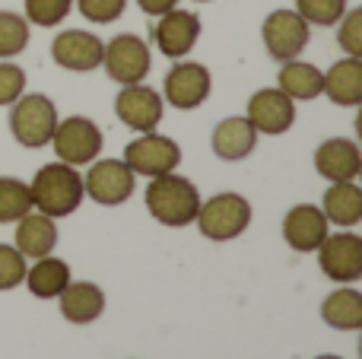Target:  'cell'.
Masks as SVG:
<instances>
[{"label": "cell", "mask_w": 362, "mask_h": 359, "mask_svg": "<svg viewBox=\"0 0 362 359\" xmlns=\"http://www.w3.org/2000/svg\"><path fill=\"white\" fill-rule=\"evenodd\" d=\"M137 175L127 169L124 159H93L83 178V194L99 207H121L127 197H134Z\"/></svg>", "instance_id": "52a82bcc"}, {"label": "cell", "mask_w": 362, "mask_h": 359, "mask_svg": "<svg viewBox=\"0 0 362 359\" xmlns=\"http://www.w3.org/2000/svg\"><path fill=\"white\" fill-rule=\"evenodd\" d=\"M102 67H105V73L112 76L115 83H121V86L144 83L153 67L150 45L140 35H134V32H121V35H115L112 42L105 45V51H102Z\"/></svg>", "instance_id": "8992f818"}, {"label": "cell", "mask_w": 362, "mask_h": 359, "mask_svg": "<svg viewBox=\"0 0 362 359\" xmlns=\"http://www.w3.org/2000/svg\"><path fill=\"white\" fill-rule=\"evenodd\" d=\"M245 118L251 121L257 134H267V137H280L293 127L296 121V102L289 99L280 89H257L248 99V114Z\"/></svg>", "instance_id": "5bb4252c"}, {"label": "cell", "mask_w": 362, "mask_h": 359, "mask_svg": "<svg viewBox=\"0 0 362 359\" xmlns=\"http://www.w3.org/2000/svg\"><path fill=\"white\" fill-rule=\"evenodd\" d=\"M76 10L83 13V19L95 25H105L121 19V13L127 10V0H76Z\"/></svg>", "instance_id": "1f68e13d"}, {"label": "cell", "mask_w": 362, "mask_h": 359, "mask_svg": "<svg viewBox=\"0 0 362 359\" xmlns=\"http://www.w3.org/2000/svg\"><path fill=\"white\" fill-rule=\"evenodd\" d=\"M197 4H210V0H197Z\"/></svg>", "instance_id": "d590c367"}, {"label": "cell", "mask_w": 362, "mask_h": 359, "mask_svg": "<svg viewBox=\"0 0 362 359\" xmlns=\"http://www.w3.org/2000/svg\"><path fill=\"white\" fill-rule=\"evenodd\" d=\"M29 191H32V210L51 216V220L76 213V207L86 197L83 194V175L74 165L61 163V159L42 165L35 172V178H32Z\"/></svg>", "instance_id": "6da1fadb"}, {"label": "cell", "mask_w": 362, "mask_h": 359, "mask_svg": "<svg viewBox=\"0 0 362 359\" xmlns=\"http://www.w3.org/2000/svg\"><path fill=\"white\" fill-rule=\"evenodd\" d=\"M321 318L334 331H359L362 328V293L353 286L334 290L321 302Z\"/></svg>", "instance_id": "d4e9b609"}, {"label": "cell", "mask_w": 362, "mask_h": 359, "mask_svg": "<svg viewBox=\"0 0 362 359\" xmlns=\"http://www.w3.org/2000/svg\"><path fill=\"white\" fill-rule=\"evenodd\" d=\"M321 93L344 108L362 105V57H344L331 70H325V86Z\"/></svg>", "instance_id": "44dd1931"}, {"label": "cell", "mask_w": 362, "mask_h": 359, "mask_svg": "<svg viewBox=\"0 0 362 359\" xmlns=\"http://www.w3.org/2000/svg\"><path fill=\"white\" fill-rule=\"evenodd\" d=\"M25 258L16 252V245H0V293L16 290L25 280Z\"/></svg>", "instance_id": "f546056e"}, {"label": "cell", "mask_w": 362, "mask_h": 359, "mask_svg": "<svg viewBox=\"0 0 362 359\" xmlns=\"http://www.w3.org/2000/svg\"><path fill=\"white\" fill-rule=\"evenodd\" d=\"M210 93H213V76L197 61H181L165 73L163 102L181 108V112H191V108L204 105L210 99Z\"/></svg>", "instance_id": "30bf717a"}, {"label": "cell", "mask_w": 362, "mask_h": 359, "mask_svg": "<svg viewBox=\"0 0 362 359\" xmlns=\"http://www.w3.org/2000/svg\"><path fill=\"white\" fill-rule=\"evenodd\" d=\"M200 235L210 242H232L251 226V204L242 194H216L210 201H200V210L194 216Z\"/></svg>", "instance_id": "3957f363"}, {"label": "cell", "mask_w": 362, "mask_h": 359, "mask_svg": "<svg viewBox=\"0 0 362 359\" xmlns=\"http://www.w3.org/2000/svg\"><path fill=\"white\" fill-rule=\"evenodd\" d=\"M146 213L156 223L169 229H181L187 223H194L200 210V191L191 178L178 175V172H165V175L150 178L146 184Z\"/></svg>", "instance_id": "7a4b0ae2"}, {"label": "cell", "mask_w": 362, "mask_h": 359, "mask_svg": "<svg viewBox=\"0 0 362 359\" xmlns=\"http://www.w3.org/2000/svg\"><path fill=\"white\" fill-rule=\"evenodd\" d=\"M165 102L156 89L144 86V83H131V86H121V93L115 95V114H118L121 124H127L131 131H156L159 121H163Z\"/></svg>", "instance_id": "7c38bea8"}, {"label": "cell", "mask_w": 362, "mask_h": 359, "mask_svg": "<svg viewBox=\"0 0 362 359\" xmlns=\"http://www.w3.org/2000/svg\"><path fill=\"white\" fill-rule=\"evenodd\" d=\"M337 25V42L346 51V57H362V6L346 10Z\"/></svg>", "instance_id": "4dcf8cb0"}, {"label": "cell", "mask_w": 362, "mask_h": 359, "mask_svg": "<svg viewBox=\"0 0 362 359\" xmlns=\"http://www.w3.org/2000/svg\"><path fill=\"white\" fill-rule=\"evenodd\" d=\"M57 299H61V315L70 324H93L105 312V293L89 280H70Z\"/></svg>", "instance_id": "ac0fdd59"}, {"label": "cell", "mask_w": 362, "mask_h": 359, "mask_svg": "<svg viewBox=\"0 0 362 359\" xmlns=\"http://www.w3.org/2000/svg\"><path fill=\"white\" fill-rule=\"evenodd\" d=\"M25 45H29V23H25V16L0 10V57L10 61V57L23 54Z\"/></svg>", "instance_id": "4316f807"}, {"label": "cell", "mask_w": 362, "mask_h": 359, "mask_svg": "<svg viewBox=\"0 0 362 359\" xmlns=\"http://www.w3.org/2000/svg\"><path fill=\"white\" fill-rule=\"evenodd\" d=\"M54 127H57V108L48 95H42V93L25 95L23 93L13 102L10 131L19 146H25V150H42V146L51 143Z\"/></svg>", "instance_id": "277c9868"}, {"label": "cell", "mask_w": 362, "mask_h": 359, "mask_svg": "<svg viewBox=\"0 0 362 359\" xmlns=\"http://www.w3.org/2000/svg\"><path fill=\"white\" fill-rule=\"evenodd\" d=\"M159 23L153 25V42H156V48L163 51L165 57H172V61H178V57H185L187 51L197 45L200 38V19L197 13H187V10H169L163 13V16H156Z\"/></svg>", "instance_id": "2e32d148"}, {"label": "cell", "mask_w": 362, "mask_h": 359, "mask_svg": "<svg viewBox=\"0 0 362 359\" xmlns=\"http://www.w3.org/2000/svg\"><path fill=\"white\" fill-rule=\"evenodd\" d=\"M315 169L327 182H356L362 172V153L356 140L331 137L315 150Z\"/></svg>", "instance_id": "e0dca14e"}, {"label": "cell", "mask_w": 362, "mask_h": 359, "mask_svg": "<svg viewBox=\"0 0 362 359\" xmlns=\"http://www.w3.org/2000/svg\"><path fill=\"white\" fill-rule=\"evenodd\" d=\"M74 6V0H25V23L51 29V25L64 23Z\"/></svg>", "instance_id": "f1b7e54d"}, {"label": "cell", "mask_w": 362, "mask_h": 359, "mask_svg": "<svg viewBox=\"0 0 362 359\" xmlns=\"http://www.w3.org/2000/svg\"><path fill=\"white\" fill-rule=\"evenodd\" d=\"M213 153H216L223 163H242L255 153L257 143V131L251 127L248 118H223L216 127H213Z\"/></svg>", "instance_id": "ffe728a7"}, {"label": "cell", "mask_w": 362, "mask_h": 359, "mask_svg": "<svg viewBox=\"0 0 362 359\" xmlns=\"http://www.w3.org/2000/svg\"><path fill=\"white\" fill-rule=\"evenodd\" d=\"M13 245L25 261L45 258L57 248V223L51 216L38 213V210H29L23 220H16V242Z\"/></svg>", "instance_id": "d6986e66"}, {"label": "cell", "mask_w": 362, "mask_h": 359, "mask_svg": "<svg viewBox=\"0 0 362 359\" xmlns=\"http://www.w3.org/2000/svg\"><path fill=\"white\" fill-rule=\"evenodd\" d=\"M137 6L146 13V16H163V13L175 10L178 0H137Z\"/></svg>", "instance_id": "836d02e7"}, {"label": "cell", "mask_w": 362, "mask_h": 359, "mask_svg": "<svg viewBox=\"0 0 362 359\" xmlns=\"http://www.w3.org/2000/svg\"><path fill=\"white\" fill-rule=\"evenodd\" d=\"M102 51H105V42L83 29H64V32H57V38L51 42V57H54V64L64 70H74V73L99 70Z\"/></svg>", "instance_id": "4fadbf2b"}, {"label": "cell", "mask_w": 362, "mask_h": 359, "mask_svg": "<svg viewBox=\"0 0 362 359\" xmlns=\"http://www.w3.org/2000/svg\"><path fill=\"white\" fill-rule=\"evenodd\" d=\"M25 286L35 299H57L64 293V286L70 283V264L54 254L38 258L32 267H25Z\"/></svg>", "instance_id": "cb8c5ba5"}, {"label": "cell", "mask_w": 362, "mask_h": 359, "mask_svg": "<svg viewBox=\"0 0 362 359\" xmlns=\"http://www.w3.org/2000/svg\"><path fill=\"white\" fill-rule=\"evenodd\" d=\"M296 13L308 25H337L346 13V0H296Z\"/></svg>", "instance_id": "83f0119b"}, {"label": "cell", "mask_w": 362, "mask_h": 359, "mask_svg": "<svg viewBox=\"0 0 362 359\" xmlns=\"http://www.w3.org/2000/svg\"><path fill=\"white\" fill-rule=\"evenodd\" d=\"M315 359H344V356H334V353H321V356H315Z\"/></svg>", "instance_id": "e575fe53"}, {"label": "cell", "mask_w": 362, "mask_h": 359, "mask_svg": "<svg viewBox=\"0 0 362 359\" xmlns=\"http://www.w3.org/2000/svg\"><path fill=\"white\" fill-rule=\"evenodd\" d=\"M124 163L134 175H146V178H156L165 175V172H175L181 163V146L165 134L156 131H146L140 134L137 140L124 146Z\"/></svg>", "instance_id": "ba28073f"}, {"label": "cell", "mask_w": 362, "mask_h": 359, "mask_svg": "<svg viewBox=\"0 0 362 359\" xmlns=\"http://www.w3.org/2000/svg\"><path fill=\"white\" fill-rule=\"evenodd\" d=\"M51 146H54L57 159L74 169L89 165L93 159H99L102 153V131L93 118L83 114H70V118L57 121L54 134H51Z\"/></svg>", "instance_id": "5b68a950"}, {"label": "cell", "mask_w": 362, "mask_h": 359, "mask_svg": "<svg viewBox=\"0 0 362 359\" xmlns=\"http://www.w3.org/2000/svg\"><path fill=\"white\" fill-rule=\"evenodd\" d=\"M25 93V70L16 64H0V105H13Z\"/></svg>", "instance_id": "d6a6232c"}, {"label": "cell", "mask_w": 362, "mask_h": 359, "mask_svg": "<svg viewBox=\"0 0 362 359\" xmlns=\"http://www.w3.org/2000/svg\"><path fill=\"white\" fill-rule=\"evenodd\" d=\"M321 86H325V70H318L315 64L308 61H286L276 73V89L286 93L293 102H308V99H318Z\"/></svg>", "instance_id": "603a6c76"}, {"label": "cell", "mask_w": 362, "mask_h": 359, "mask_svg": "<svg viewBox=\"0 0 362 359\" xmlns=\"http://www.w3.org/2000/svg\"><path fill=\"white\" fill-rule=\"evenodd\" d=\"M32 210V191L23 178H0V223H16Z\"/></svg>", "instance_id": "484cf974"}, {"label": "cell", "mask_w": 362, "mask_h": 359, "mask_svg": "<svg viewBox=\"0 0 362 359\" xmlns=\"http://www.w3.org/2000/svg\"><path fill=\"white\" fill-rule=\"evenodd\" d=\"M327 233H331V223H327V216L315 204H296L283 216V239L299 254L318 252V245L327 239Z\"/></svg>", "instance_id": "9a60e30c"}, {"label": "cell", "mask_w": 362, "mask_h": 359, "mask_svg": "<svg viewBox=\"0 0 362 359\" xmlns=\"http://www.w3.org/2000/svg\"><path fill=\"white\" fill-rule=\"evenodd\" d=\"M321 273L334 283H356L362 277V239L356 233H337L318 245Z\"/></svg>", "instance_id": "8fae6325"}, {"label": "cell", "mask_w": 362, "mask_h": 359, "mask_svg": "<svg viewBox=\"0 0 362 359\" xmlns=\"http://www.w3.org/2000/svg\"><path fill=\"white\" fill-rule=\"evenodd\" d=\"M261 35H264V48L274 61L286 64L296 61V57L305 51L308 35H312V25L299 16L296 10H274L261 25Z\"/></svg>", "instance_id": "9c48e42d"}, {"label": "cell", "mask_w": 362, "mask_h": 359, "mask_svg": "<svg viewBox=\"0 0 362 359\" xmlns=\"http://www.w3.org/2000/svg\"><path fill=\"white\" fill-rule=\"evenodd\" d=\"M321 213L340 229H353L362 220V188L356 182H331L321 197Z\"/></svg>", "instance_id": "7402d4cb"}]
</instances>
